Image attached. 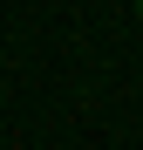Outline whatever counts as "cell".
I'll return each instance as SVG.
<instances>
[{"instance_id": "cell-1", "label": "cell", "mask_w": 143, "mask_h": 150, "mask_svg": "<svg viewBox=\"0 0 143 150\" xmlns=\"http://www.w3.org/2000/svg\"><path fill=\"white\" fill-rule=\"evenodd\" d=\"M130 14H136V21H143V0H130Z\"/></svg>"}]
</instances>
